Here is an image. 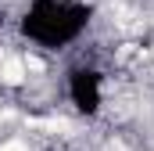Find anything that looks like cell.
Returning <instances> with one entry per match:
<instances>
[{"mask_svg":"<svg viewBox=\"0 0 154 151\" xmlns=\"http://www.w3.org/2000/svg\"><path fill=\"white\" fill-rule=\"evenodd\" d=\"M0 151H29V148H25V140H4Z\"/></svg>","mask_w":154,"mask_h":151,"instance_id":"cell-2","label":"cell"},{"mask_svg":"<svg viewBox=\"0 0 154 151\" xmlns=\"http://www.w3.org/2000/svg\"><path fill=\"white\" fill-rule=\"evenodd\" d=\"M0 79H4L7 86L25 83V61H22V58H7V61L0 65Z\"/></svg>","mask_w":154,"mask_h":151,"instance_id":"cell-1","label":"cell"}]
</instances>
